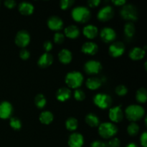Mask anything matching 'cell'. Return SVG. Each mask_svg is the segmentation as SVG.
<instances>
[{
	"mask_svg": "<svg viewBox=\"0 0 147 147\" xmlns=\"http://www.w3.org/2000/svg\"><path fill=\"white\" fill-rule=\"evenodd\" d=\"M73 96H74L75 99L78 100V101H82V100H83L86 98V94L83 92V90L79 88L76 89V90L74 91V93H73Z\"/></svg>",
	"mask_w": 147,
	"mask_h": 147,
	"instance_id": "33",
	"label": "cell"
},
{
	"mask_svg": "<svg viewBox=\"0 0 147 147\" xmlns=\"http://www.w3.org/2000/svg\"><path fill=\"white\" fill-rule=\"evenodd\" d=\"M101 80L97 77L89 78H88V80H86V86H87L88 88L92 90L98 89L101 86Z\"/></svg>",
	"mask_w": 147,
	"mask_h": 147,
	"instance_id": "24",
	"label": "cell"
},
{
	"mask_svg": "<svg viewBox=\"0 0 147 147\" xmlns=\"http://www.w3.org/2000/svg\"><path fill=\"white\" fill-rule=\"evenodd\" d=\"M15 44L21 48H25L30 42V35L26 30H20L17 33L15 37Z\"/></svg>",
	"mask_w": 147,
	"mask_h": 147,
	"instance_id": "9",
	"label": "cell"
},
{
	"mask_svg": "<svg viewBox=\"0 0 147 147\" xmlns=\"http://www.w3.org/2000/svg\"><path fill=\"white\" fill-rule=\"evenodd\" d=\"M67 144L69 147H82L84 144V138L81 134L75 132L70 135Z\"/></svg>",
	"mask_w": 147,
	"mask_h": 147,
	"instance_id": "13",
	"label": "cell"
},
{
	"mask_svg": "<svg viewBox=\"0 0 147 147\" xmlns=\"http://www.w3.org/2000/svg\"><path fill=\"white\" fill-rule=\"evenodd\" d=\"M84 78L82 73L78 71H71L67 73L65 78L66 85L70 88L78 89L82 86Z\"/></svg>",
	"mask_w": 147,
	"mask_h": 147,
	"instance_id": "3",
	"label": "cell"
},
{
	"mask_svg": "<svg viewBox=\"0 0 147 147\" xmlns=\"http://www.w3.org/2000/svg\"><path fill=\"white\" fill-rule=\"evenodd\" d=\"M116 94L119 96H123L127 94L128 93V88H126V86L124 85H119L116 88V90H115Z\"/></svg>",
	"mask_w": 147,
	"mask_h": 147,
	"instance_id": "34",
	"label": "cell"
},
{
	"mask_svg": "<svg viewBox=\"0 0 147 147\" xmlns=\"http://www.w3.org/2000/svg\"><path fill=\"white\" fill-rule=\"evenodd\" d=\"M124 34L127 38H132L136 32V27L134 23L127 22L124 25Z\"/></svg>",
	"mask_w": 147,
	"mask_h": 147,
	"instance_id": "27",
	"label": "cell"
},
{
	"mask_svg": "<svg viewBox=\"0 0 147 147\" xmlns=\"http://www.w3.org/2000/svg\"><path fill=\"white\" fill-rule=\"evenodd\" d=\"M58 59L60 63L63 64H69L73 60V55L71 52L67 49H63L59 52Z\"/></svg>",
	"mask_w": 147,
	"mask_h": 147,
	"instance_id": "22",
	"label": "cell"
},
{
	"mask_svg": "<svg viewBox=\"0 0 147 147\" xmlns=\"http://www.w3.org/2000/svg\"><path fill=\"white\" fill-rule=\"evenodd\" d=\"M118 132V127L111 122H103L98 126V134L105 139L113 138Z\"/></svg>",
	"mask_w": 147,
	"mask_h": 147,
	"instance_id": "4",
	"label": "cell"
},
{
	"mask_svg": "<svg viewBox=\"0 0 147 147\" xmlns=\"http://www.w3.org/2000/svg\"><path fill=\"white\" fill-rule=\"evenodd\" d=\"M43 48L45 50L46 53H49L53 49V44H52L50 41L47 40V41H45L43 43Z\"/></svg>",
	"mask_w": 147,
	"mask_h": 147,
	"instance_id": "41",
	"label": "cell"
},
{
	"mask_svg": "<svg viewBox=\"0 0 147 147\" xmlns=\"http://www.w3.org/2000/svg\"><path fill=\"white\" fill-rule=\"evenodd\" d=\"M30 57V53L25 48H23L20 52V57L22 60H28Z\"/></svg>",
	"mask_w": 147,
	"mask_h": 147,
	"instance_id": "38",
	"label": "cell"
},
{
	"mask_svg": "<svg viewBox=\"0 0 147 147\" xmlns=\"http://www.w3.org/2000/svg\"><path fill=\"white\" fill-rule=\"evenodd\" d=\"M146 52L142 47H136L132 48L129 53V56L133 60H140L144 57Z\"/></svg>",
	"mask_w": 147,
	"mask_h": 147,
	"instance_id": "21",
	"label": "cell"
},
{
	"mask_svg": "<svg viewBox=\"0 0 147 147\" xmlns=\"http://www.w3.org/2000/svg\"><path fill=\"white\" fill-rule=\"evenodd\" d=\"M120 14L122 19L128 21H136L139 18L138 9L132 4H126L122 6Z\"/></svg>",
	"mask_w": 147,
	"mask_h": 147,
	"instance_id": "5",
	"label": "cell"
},
{
	"mask_svg": "<svg viewBox=\"0 0 147 147\" xmlns=\"http://www.w3.org/2000/svg\"><path fill=\"white\" fill-rule=\"evenodd\" d=\"M9 125L14 130L18 131L22 128V122L18 118L11 117L9 121Z\"/></svg>",
	"mask_w": 147,
	"mask_h": 147,
	"instance_id": "32",
	"label": "cell"
},
{
	"mask_svg": "<svg viewBox=\"0 0 147 147\" xmlns=\"http://www.w3.org/2000/svg\"><path fill=\"white\" fill-rule=\"evenodd\" d=\"M100 4V0H89V1H88V7H92V8L98 7Z\"/></svg>",
	"mask_w": 147,
	"mask_h": 147,
	"instance_id": "43",
	"label": "cell"
},
{
	"mask_svg": "<svg viewBox=\"0 0 147 147\" xmlns=\"http://www.w3.org/2000/svg\"><path fill=\"white\" fill-rule=\"evenodd\" d=\"M18 9L20 14L22 15H31L34 11V6L32 4L27 1H22L18 6Z\"/></svg>",
	"mask_w": 147,
	"mask_h": 147,
	"instance_id": "20",
	"label": "cell"
},
{
	"mask_svg": "<svg viewBox=\"0 0 147 147\" xmlns=\"http://www.w3.org/2000/svg\"><path fill=\"white\" fill-rule=\"evenodd\" d=\"M13 113V107L8 101L0 103V119H7L10 118Z\"/></svg>",
	"mask_w": 147,
	"mask_h": 147,
	"instance_id": "14",
	"label": "cell"
},
{
	"mask_svg": "<svg viewBox=\"0 0 147 147\" xmlns=\"http://www.w3.org/2000/svg\"><path fill=\"white\" fill-rule=\"evenodd\" d=\"M126 147H138V146L134 143H129Z\"/></svg>",
	"mask_w": 147,
	"mask_h": 147,
	"instance_id": "45",
	"label": "cell"
},
{
	"mask_svg": "<svg viewBox=\"0 0 147 147\" xmlns=\"http://www.w3.org/2000/svg\"><path fill=\"white\" fill-rule=\"evenodd\" d=\"M78 121L74 117H70L66 120L65 127L70 131H74L78 129Z\"/></svg>",
	"mask_w": 147,
	"mask_h": 147,
	"instance_id": "29",
	"label": "cell"
},
{
	"mask_svg": "<svg viewBox=\"0 0 147 147\" xmlns=\"http://www.w3.org/2000/svg\"><path fill=\"white\" fill-rule=\"evenodd\" d=\"M140 143L143 147H147V133L144 131L140 137Z\"/></svg>",
	"mask_w": 147,
	"mask_h": 147,
	"instance_id": "40",
	"label": "cell"
},
{
	"mask_svg": "<svg viewBox=\"0 0 147 147\" xmlns=\"http://www.w3.org/2000/svg\"><path fill=\"white\" fill-rule=\"evenodd\" d=\"M53 40L56 44H62L65 40V35L61 32H56L53 37Z\"/></svg>",
	"mask_w": 147,
	"mask_h": 147,
	"instance_id": "36",
	"label": "cell"
},
{
	"mask_svg": "<svg viewBox=\"0 0 147 147\" xmlns=\"http://www.w3.org/2000/svg\"><path fill=\"white\" fill-rule=\"evenodd\" d=\"M83 33L86 37L90 40H93L97 37L98 34V29L93 24H87L83 29Z\"/></svg>",
	"mask_w": 147,
	"mask_h": 147,
	"instance_id": "18",
	"label": "cell"
},
{
	"mask_svg": "<svg viewBox=\"0 0 147 147\" xmlns=\"http://www.w3.org/2000/svg\"><path fill=\"white\" fill-rule=\"evenodd\" d=\"M71 17L75 22L78 23H86L90 20L91 13L89 9L83 6H78L73 9Z\"/></svg>",
	"mask_w": 147,
	"mask_h": 147,
	"instance_id": "1",
	"label": "cell"
},
{
	"mask_svg": "<svg viewBox=\"0 0 147 147\" xmlns=\"http://www.w3.org/2000/svg\"><path fill=\"white\" fill-rule=\"evenodd\" d=\"M93 103L101 109H107L111 107L113 103L111 97L106 93H98L93 97Z\"/></svg>",
	"mask_w": 147,
	"mask_h": 147,
	"instance_id": "6",
	"label": "cell"
},
{
	"mask_svg": "<svg viewBox=\"0 0 147 147\" xmlns=\"http://www.w3.org/2000/svg\"><path fill=\"white\" fill-rule=\"evenodd\" d=\"M109 116L112 123H120L123 119V112L121 109V106H116L111 108L109 112Z\"/></svg>",
	"mask_w": 147,
	"mask_h": 147,
	"instance_id": "11",
	"label": "cell"
},
{
	"mask_svg": "<svg viewBox=\"0 0 147 147\" xmlns=\"http://www.w3.org/2000/svg\"><path fill=\"white\" fill-rule=\"evenodd\" d=\"M85 121H86V123L92 128L98 127L100 123V119L98 117L97 115L92 113H90L86 115V118H85Z\"/></svg>",
	"mask_w": 147,
	"mask_h": 147,
	"instance_id": "25",
	"label": "cell"
},
{
	"mask_svg": "<svg viewBox=\"0 0 147 147\" xmlns=\"http://www.w3.org/2000/svg\"><path fill=\"white\" fill-rule=\"evenodd\" d=\"M121 141L118 138H112L107 143V147H120Z\"/></svg>",
	"mask_w": 147,
	"mask_h": 147,
	"instance_id": "37",
	"label": "cell"
},
{
	"mask_svg": "<svg viewBox=\"0 0 147 147\" xmlns=\"http://www.w3.org/2000/svg\"><path fill=\"white\" fill-rule=\"evenodd\" d=\"M125 116L129 121L136 123L145 116V110L140 105H130L125 110Z\"/></svg>",
	"mask_w": 147,
	"mask_h": 147,
	"instance_id": "2",
	"label": "cell"
},
{
	"mask_svg": "<svg viewBox=\"0 0 147 147\" xmlns=\"http://www.w3.org/2000/svg\"><path fill=\"white\" fill-rule=\"evenodd\" d=\"M39 119H40V121L42 123L48 125L53 122V119H54V116L49 111H42L40 113Z\"/></svg>",
	"mask_w": 147,
	"mask_h": 147,
	"instance_id": "26",
	"label": "cell"
},
{
	"mask_svg": "<svg viewBox=\"0 0 147 147\" xmlns=\"http://www.w3.org/2000/svg\"><path fill=\"white\" fill-rule=\"evenodd\" d=\"M83 68L88 75H96L101 71L102 65L97 60H90L85 63Z\"/></svg>",
	"mask_w": 147,
	"mask_h": 147,
	"instance_id": "7",
	"label": "cell"
},
{
	"mask_svg": "<svg viewBox=\"0 0 147 147\" xmlns=\"http://www.w3.org/2000/svg\"><path fill=\"white\" fill-rule=\"evenodd\" d=\"M72 96L71 90L67 87H62L56 92V98L60 102H64L70 98Z\"/></svg>",
	"mask_w": 147,
	"mask_h": 147,
	"instance_id": "19",
	"label": "cell"
},
{
	"mask_svg": "<svg viewBox=\"0 0 147 147\" xmlns=\"http://www.w3.org/2000/svg\"><path fill=\"white\" fill-rule=\"evenodd\" d=\"M75 1L73 0H62L60 2V7L63 10L68 9L73 5Z\"/></svg>",
	"mask_w": 147,
	"mask_h": 147,
	"instance_id": "35",
	"label": "cell"
},
{
	"mask_svg": "<svg viewBox=\"0 0 147 147\" xmlns=\"http://www.w3.org/2000/svg\"><path fill=\"white\" fill-rule=\"evenodd\" d=\"M114 15V9L110 5H106L102 7L97 14V18L99 21L108 22L111 20Z\"/></svg>",
	"mask_w": 147,
	"mask_h": 147,
	"instance_id": "8",
	"label": "cell"
},
{
	"mask_svg": "<svg viewBox=\"0 0 147 147\" xmlns=\"http://www.w3.org/2000/svg\"><path fill=\"white\" fill-rule=\"evenodd\" d=\"M34 103L37 109H44L45 106L47 103V100L45 98V96L42 93H39L34 98Z\"/></svg>",
	"mask_w": 147,
	"mask_h": 147,
	"instance_id": "30",
	"label": "cell"
},
{
	"mask_svg": "<svg viewBox=\"0 0 147 147\" xmlns=\"http://www.w3.org/2000/svg\"><path fill=\"white\" fill-rule=\"evenodd\" d=\"M136 99L140 103H145L147 100V91L145 88H140L136 91Z\"/></svg>",
	"mask_w": 147,
	"mask_h": 147,
	"instance_id": "28",
	"label": "cell"
},
{
	"mask_svg": "<svg viewBox=\"0 0 147 147\" xmlns=\"http://www.w3.org/2000/svg\"><path fill=\"white\" fill-rule=\"evenodd\" d=\"M53 56L50 53H45L42 55L37 61V65L41 68H47L53 63Z\"/></svg>",
	"mask_w": 147,
	"mask_h": 147,
	"instance_id": "16",
	"label": "cell"
},
{
	"mask_svg": "<svg viewBox=\"0 0 147 147\" xmlns=\"http://www.w3.org/2000/svg\"><path fill=\"white\" fill-rule=\"evenodd\" d=\"M125 51V46L122 42L116 41L113 42L109 48V55L112 57H119L123 54Z\"/></svg>",
	"mask_w": 147,
	"mask_h": 147,
	"instance_id": "10",
	"label": "cell"
},
{
	"mask_svg": "<svg viewBox=\"0 0 147 147\" xmlns=\"http://www.w3.org/2000/svg\"><path fill=\"white\" fill-rule=\"evenodd\" d=\"M4 5L8 9H13L16 6V1L14 0H7L4 1Z\"/></svg>",
	"mask_w": 147,
	"mask_h": 147,
	"instance_id": "42",
	"label": "cell"
},
{
	"mask_svg": "<svg viewBox=\"0 0 147 147\" xmlns=\"http://www.w3.org/2000/svg\"><path fill=\"white\" fill-rule=\"evenodd\" d=\"M139 126L135 122H131L130 124L127 127L128 134L130 135L131 136H135L139 134Z\"/></svg>",
	"mask_w": 147,
	"mask_h": 147,
	"instance_id": "31",
	"label": "cell"
},
{
	"mask_svg": "<svg viewBox=\"0 0 147 147\" xmlns=\"http://www.w3.org/2000/svg\"><path fill=\"white\" fill-rule=\"evenodd\" d=\"M112 3L116 6H123L126 4L125 0H112Z\"/></svg>",
	"mask_w": 147,
	"mask_h": 147,
	"instance_id": "44",
	"label": "cell"
},
{
	"mask_svg": "<svg viewBox=\"0 0 147 147\" xmlns=\"http://www.w3.org/2000/svg\"><path fill=\"white\" fill-rule=\"evenodd\" d=\"M90 147H107V143L100 140H96L90 144Z\"/></svg>",
	"mask_w": 147,
	"mask_h": 147,
	"instance_id": "39",
	"label": "cell"
},
{
	"mask_svg": "<svg viewBox=\"0 0 147 147\" xmlns=\"http://www.w3.org/2000/svg\"><path fill=\"white\" fill-rule=\"evenodd\" d=\"M65 35L70 39H76L80 35V30L76 25H69L65 28Z\"/></svg>",
	"mask_w": 147,
	"mask_h": 147,
	"instance_id": "23",
	"label": "cell"
},
{
	"mask_svg": "<svg viewBox=\"0 0 147 147\" xmlns=\"http://www.w3.org/2000/svg\"><path fill=\"white\" fill-rule=\"evenodd\" d=\"M81 51L84 54L89 55H94L98 51V46L96 43L93 42H86L82 45Z\"/></svg>",
	"mask_w": 147,
	"mask_h": 147,
	"instance_id": "17",
	"label": "cell"
},
{
	"mask_svg": "<svg viewBox=\"0 0 147 147\" xmlns=\"http://www.w3.org/2000/svg\"><path fill=\"white\" fill-rule=\"evenodd\" d=\"M100 38L104 42L110 43L116 39V32L113 28L106 27L101 30L100 32Z\"/></svg>",
	"mask_w": 147,
	"mask_h": 147,
	"instance_id": "12",
	"label": "cell"
},
{
	"mask_svg": "<svg viewBox=\"0 0 147 147\" xmlns=\"http://www.w3.org/2000/svg\"><path fill=\"white\" fill-rule=\"evenodd\" d=\"M47 27L53 31H60L63 27V21L58 16H52L47 20Z\"/></svg>",
	"mask_w": 147,
	"mask_h": 147,
	"instance_id": "15",
	"label": "cell"
}]
</instances>
